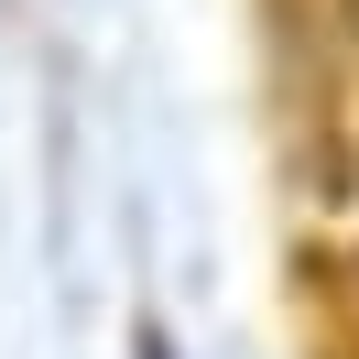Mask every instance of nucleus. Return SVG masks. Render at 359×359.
Masks as SVG:
<instances>
[{
  "label": "nucleus",
  "instance_id": "nucleus-1",
  "mask_svg": "<svg viewBox=\"0 0 359 359\" xmlns=\"http://www.w3.org/2000/svg\"><path fill=\"white\" fill-rule=\"evenodd\" d=\"M142 359H175V348H163V337H142Z\"/></svg>",
  "mask_w": 359,
  "mask_h": 359
},
{
  "label": "nucleus",
  "instance_id": "nucleus-2",
  "mask_svg": "<svg viewBox=\"0 0 359 359\" xmlns=\"http://www.w3.org/2000/svg\"><path fill=\"white\" fill-rule=\"evenodd\" d=\"M348 11H359V0H348Z\"/></svg>",
  "mask_w": 359,
  "mask_h": 359
}]
</instances>
